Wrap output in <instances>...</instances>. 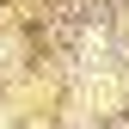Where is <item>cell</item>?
Returning <instances> with one entry per match:
<instances>
[]
</instances>
